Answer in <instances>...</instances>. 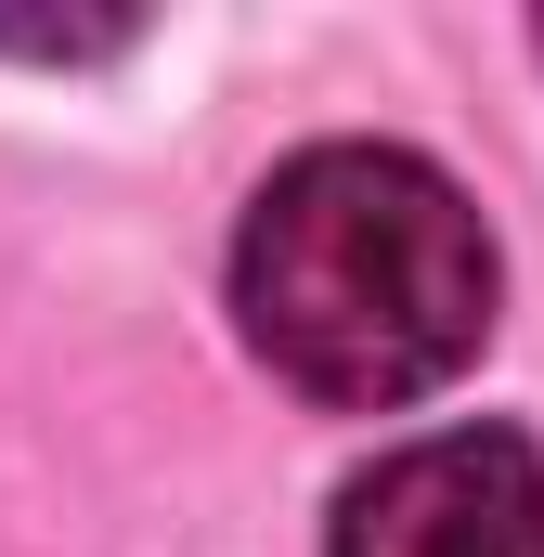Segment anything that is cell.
<instances>
[{
  "label": "cell",
  "mask_w": 544,
  "mask_h": 557,
  "mask_svg": "<svg viewBox=\"0 0 544 557\" xmlns=\"http://www.w3.org/2000/svg\"><path fill=\"white\" fill-rule=\"evenodd\" d=\"M234 324L324 416H390L493 337V221L415 143H311L247 195Z\"/></svg>",
  "instance_id": "1"
},
{
  "label": "cell",
  "mask_w": 544,
  "mask_h": 557,
  "mask_svg": "<svg viewBox=\"0 0 544 557\" xmlns=\"http://www.w3.org/2000/svg\"><path fill=\"white\" fill-rule=\"evenodd\" d=\"M324 557H544V454L519 428H428L337 493Z\"/></svg>",
  "instance_id": "2"
}]
</instances>
